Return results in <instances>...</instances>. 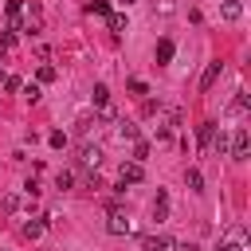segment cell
I'll return each instance as SVG.
<instances>
[{"label":"cell","instance_id":"6da1fadb","mask_svg":"<svg viewBox=\"0 0 251 251\" xmlns=\"http://www.w3.org/2000/svg\"><path fill=\"white\" fill-rule=\"evenodd\" d=\"M106 231L110 235H129V216L118 200H110V208H106Z\"/></svg>","mask_w":251,"mask_h":251},{"label":"cell","instance_id":"7a4b0ae2","mask_svg":"<svg viewBox=\"0 0 251 251\" xmlns=\"http://www.w3.org/2000/svg\"><path fill=\"white\" fill-rule=\"evenodd\" d=\"M227 149H231V157H235V161H247V153H251V137H247V129H243V126L231 133Z\"/></svg>","mask_w":251,"mask_h":251},{"label":"cell","instance_id":"3957f363","mask_svg":"<svg viewBox=\"0 0 251 251\" xmlns=\"http://www.w3.org/2000/svg\"><path fill=\"white\" fill-rule=\"evenodd\" d=\"M141 176H145V169H141L137 161H126V165L118 169V180H122V184H137Z\"/></svg>","mask_w":251,"mask_h":251},{"label":"cell","instance_id":"277c9868","mask_svg":"<svg viewBox=\"0 0 251 251\" xmlns=\"http://www.w3.org/2000/svg\"><path fill=\"white\" fill-rule=\"evenodd\" d=\"M141 251H176V243L169 235H145L141 239Z\"/></svg>","mask_w":251,"mask_h":251},{"label":"cell","instance_id":"5b68a950","mask_svg":"<svg viewBox=\"0 0 251 251\" xmlns=\"http://www.w3.org/2000/svg\"><path fill=\"white\" fill-rule=\"evenodd\" d=\"M173 55H176V47H173V39H157V51H153V59L165 67V63H173Z\"/></svg>","mask_w":251,"mask_h":251},{"label":"cell","instance_id":"8992f818","mask_svg":"<svg viewBox=\"0 0 251 251\" xmlns=\"http://www.w3.org/2000/svg\"><path fill=\"white\" fill-rule=\"evenodd\" d=\"M153 220L161 224V220H169V192L165 188H157V200H153Z\"/></svg>","mask_w":251,"mask_h":251},{"label":"cell","instance_id":"52a82bcc","mask_svg":"<svg viewBox=\"0 0 251 251\" xmlns=\"http://www.w3.org/2000/svg\"><path fill=\"white\" fill-rule=\"evenodd\" d=\"M220 71H224V63H208L204 75H200V90H212V82L220 78Z\"/></svg>","mask_w":251,"mask_h":251},{"label":"cell","instance_id":"ba28073f","mask_svg":"<svg viewBox=\"0 0 251 251\" xmlns=\"http://www.w3.org/2000/svg\"><path fill=\"white\" fill-rule=\"evenodd\" d=\"M212 137H216V122H200V129H196V145H200V149H208V145H212Z\"/></svg>","mask_w":251,"mask_h":251},{"label":"cell","instance_id":"9c48e42d","mask_svg":"<svg viewBox=\"0 0 251 251\" xmlns=\"http://www.w3.org/2000/svg\"><path fill=\"white\" fill-rule=\"evenodd\" d=\"M220 16H224L227 24H235V20L243 16V4H239V0H224V4H220Z\"/></svg>","mask_w":251,"mask_h":251},{"label":"cell","instance_id":"30bf717a","mask_svg":"<svg viewBox=\"0 0 251 251\" xmlns=\"http://www.w3.org/2000/svg\"><path fill=\"white\" fill-rule=\"evenodd\" d=\"M78 161H82L86 169H90V165L98 169V161H102V149H98V145H82V153H78Z\"/></svg>","mask_w":251,"mask_h":251},{"label":"cell","instance_id":"8fae6325","mask_svg":"<svg viewBox=\"0 0 251 251\" xmlns=\"http://www.w3.org/2000/svg\"><path fill=\"white\" fill-rule=\"evenodd\" d=\"M43 227H47V216L27 220V224H24V239H39V235H43Z\"/></svg>","mask_w":251,"mask_h":251},{"label":"cell","instance_id":"7c38bea8","mask_svg":"<svg viewBox=\"0 0 251 251\" xmlns=\"http://www.w3.org/2000/svg\"><path fill=\"white\" fill-rule=\"evenodd\" d=\"M90 102H94L98 110H102V106H110V86H106V82H98V86L90 90Z\"/></svg>","mask_w":251,"mask_h":251},{"label":"cell","instance_id":"4fadbf2b","mask_svg":"<svg viewBox=\"0 0 251 251\" xmlns=\"http://www.w3.org/2000/svg\"><path fill=\"white\" fill-rule=\"evenodd\" d=\"M184 184H188V192H204V173L200 169H188L184 173Z\"/></svg>","mask_w":251,"mask_h":251},{"label":"cell","instance_id":"5bb4252c","mask_svg":"<svg viewBox=\"0 0 251 251\" xmlns=\"http://www.w3.org/2000/svg\"><path fill=\"white\" fill-rule=\"evenodd\" d=\"M106 24H110V31H114V35H122V31H126V16H122V12H110V16H106Z\"/></svg>","mask_w":251,"mask_h":251},{"label":"cell","instance_id":"9a60e30c","mask_svg":"<svg viewBox=\"0 0 251 251\" xmlns=\"http://www.w3.org/2000/svg\"><path fill=\"white\" fill-rule=\"evenodd\" d=\"M118 137H122V141H137V126H133V122H122V126H118Z\"/></svg>","mask_w":251,"mask_h":251},{"label":"cell","instance_id":"2e32d148","mask_svg":"<svg viewBox=\"0 0 251 251\" xmlns=\"http://www.w3.org/2000/svg\"><path fill=\"white\" fill-rule=\"evenodd\" d=\"M86 12H90V16H110V4H106V0H90Z\"/></svg>","mask_w":251,"mask_h":251},{"label":"cell","instance_id":"e0dca14e","mask_svg":"<svg viewBox=\"0 0 251 251\" xmlns=\"http://www.w3.org/2000/svg\"><path fill=\"white\" fill-rule=\"evenodd\" d=\"M145 157H149V141H133V161L141 165Z\"/></svg>","mask_w":251,"mask_h":251},{"label":"cell","instance_id":"ac0fdd59","mask_svg":"<svg viewBox=\"0 0 251 251\" xmlns=\"http://www.w3.org/2000/svg\"><path fill=\"white\" fill-rule=\"evenodd\" d=\"M35 78H39V82H51V78H55V67H51V63H43V67L35 71Z\"/></svg>","mask_w":251,"mask_h":251},{"label":"cell","instance_id":"d6986e66","mask_svg":"<svg viewBox=\"0 0 251 251\" xmlns=\"http://www.w3.org/2000/svg\"><path fill=\"white\" fill-rule=\"evenodd\" d=\"M20 90H24L27 102H39V82H27V86H20Z\"/></svg>","mask_w":251,"mask_h":251},{"label":"cell","instance_id":"ffe728a7","mask_svg":"<svg viewBox=\"0 0 251 251\" xmlns=\"http://www.w3.org/2000/svg\"><path fill=\"white\" fill-rule=\"evenodd\" d=\"M71 184H75V173H67V169H63V173L55 176V188H71Z\"/></svg>","mask_w":251,"mask_h":251},{"label":"cell","instance_id":"44dd1931","mask_svg":"<svg viewBox=\"0 0 251 251\" xmlns=\"http://www.w3.org/2000/svg\"><path fill=\"white\" fill-rule=\"evenodd\" d=\"M20 86H24V82H20V78H16V75H4V90H8V94H16V90H20Z\"/></svg>","mask_w":251,"mask_h":251},{"label":"cell","instance_id":"7402d4cb","mask_svg":"<svg viewBox=\"0 0 251 251\" xmlns=\"http://www.w3.org/2000/svg\"><path fill=\"white\" fill-rule=\"evenodd\" d=\"M47 141H51V149H63V145H67V133H63V129H55Z\"/></svg>","mask_w":251,"mask_h":251},{"label":"cell","instance_id":"603a6c76","mask_svg":"<svg viewBox=\"0 0 251 251\" xmlns=\"http://www.w3.org/2000/svg\"><path fill=\"white\" fill-rule=\"evenodd\" d=\"M16 208H20V196H4L0 200V212H16Z\"/></svg>","mask_w":251,"mask_h":251},{"label":"cell","instance_id":"cb8c5ba5","mask_svg":"<svg viewBox=\"0 0 251 251\" xmlns=\"http://www.w3.org/2000/svg\"><path fill=\"white\" fill-rule=\"evenodd\" d=\"M129 90H133V94H149V86H145L141 78H129Z\"/></svg>","mask_w":251,"mask_h":251},{"label":"cell","instance_id":"d4e9b609","mask_svg":"<svg viewBox=\"0 0 251 251\" xmlns=\"http://www.w3.org/2000/svg\"><path fill=\"white\" fill-rule=\"evenodd\" d=\"M12 43H16V31H4V35H0V51H8Z\"/></svg>","mask_w":251,"mask_h":251},{"label":"cell","instance_id":"484cf974","mask_svg":"<svg viewBox=\"0 0 251 251\" xmlns=\"http://www.w3.org/2000/svg\"><path fill=\"white\" fill-rule=\"evenodd\" d=\"M220 251H243V243L239 239H227V243H220Z\"/></svg>","mask_w":251,"mask_h":251},{"label":"cell","instance_id":"4316f807","mask_svg":"<svg viewBox=\"0 0 251 251\" xmlns=\"http://www.w3.org/2000/svg\"><path fill=\"white\" fill-rule=\"evenodd\" d=\"M176 251H200V247H196V243H180Z\"/></svg>","mask_w":251,"mask_h":251},{"label":"cell","instance_id":"83f0119b","mask_svg":"<svg viewBox=\"0 0 251 251\" xmlns=\"http://www.w3.org/2000/svg\"><path fill=\"white\" fill-rule=\"evenodd\" d=\"M122 4H126V8H129V4H137V0H122Z\"/></svg>","mask_w":251,"mask_h":251},{"label":"cell","instance_id":"f1b7e54d","mask_svg":"<svg viewBox=\"0 0 251 251\" xmlns=\"http://www.w3.org/2000/svg\"><path fill=\"white\" fill-rule=\"evenodd\" d=\"M0 86H4V71H0Z\"/></svg>","mask_w":251,"mask_h":251},{"label":"cell","instance_id":"f546056e","mask_svg":"<svg viewBox=\"0 0 251 251\" xmlns=\"http://www.w3.org/2000/svg\"><path fill=\"white\" fill-rule=\"evenodd\" d=\"M0 55H4V51H0Z\"/></svg>","mask_w":251,"mask_h":251}]
</instances>
